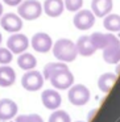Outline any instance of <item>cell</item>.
<instances>
[{"label": "cell", "instance_id": "obj_19", "mask_svg": "<svg viewBox=\"0 0 120 122\" xmlns=\"http://www.w3.org/2000/svg\"><path fill=\"white\" fill-rule=\"evenodd\" d=\"M111 34L112 33H100V32H96V33H92L90 36V40L92 42L94 47L96 50H103L106 47V45L108 43L109 38H111Z\"/></svg>", "mask_w": 120, "mask_h": 122}, {"label": "cell", "instance_id": "obj_30", "mask_svg": "<svg viewBox=\"0 0 120 122\" xmlns=\"http://www.w3.org/2000/svg\"><path fill=\"white\" fill-rule=\"evenodd\" d=\"M75 122H85V121H75Z\"/></svg>", "mask_w": 120, "mask_h": 122}, {"label": "cell", "instance_id": "obj_3", "mask_svg": "<svg viewBox=\"0 0 120 122\" xmlns=\"http://www.w3.org/2000/svg\"><path fill=\"white\" fill-rule=\"evenodd\" d=\"M17 7L19 16L27 21H33L42 13V4L38 0H23Z\"/></svg>", "mask_w": 120, "mask_h": 122}, {"label": "cell", "instance_id": "obj_8", "mask_svg": "<svg viewBox=\"0 0 120 122\" xmlns=\"http://www.w3.org/2000/svg\"><path fill=\"white\" fill-rule=\"evenodd\" d=\"M28 47H29V40L23 33H12V36L7 40V49H9L12 54H21Z\"/></svg>", "mask_w": 120, "mask_h": 122}, {"label": "cell", "instance_id": "obj_22", "mask_svg": "<svg viewBox=\"0 0 120 122\" xmlns=\"http://www.w3.org/2000/svg\"><path fill=\"white\" fill-rule=\"evenodd\" d=\"M63 5L70 12H78L83 7V0H63Z\"/></svg>", "mask_w": 120, "mask_h": 122}, {"label": "cell", "instance_id": "obj_7", "mask_svg": "<svg viewBox=\"0 0 120 122\" xmlns=\"http://www.w3.org/2000/svg\"><path fill=\"white\" fill-rule=\"evenodd\" d=\"M74 26L78 30H88L94 26L95 24V15L90 11V9H79L75 12V16L73 19Z\"/></svg>", "mask_w": 120, "mask_h": 122}, {"label": "cell", "instance_id": "obj_24", "mask_svg": "<svg viewBox=\"0 0 120 122\" xmlns=\"http://www.w3.org/2000/svg\"><path fill=\"white\" fill-rule=\"evenodd\" d=\"M15 122H44V119L38 114H23L17 116Z\"/></svg>", "mask_w": 120, "mask_h": 122}, {"label": "cell", "instance_id": "obj_29", "mask_svg": "<svg viewBox=\"0 0 120 122\" xmlns=\"http://www.w3.org/2000/svg\"><path fill=\"white\" fill-rule=\"evenodd\" d=\"M1 41H3V36H1V33H0V45H1Z\"/></svg>", "mask_w": 120, "mask_h": 122}, {"label": "cell", "instance_id": "obj_1", "mask_svg": "<svg viewBox=\"0 0 120 122\" xmlns=\"http://www.w3.org/2000/svg\"><path fill=\"white\" fill-rule=\"evenodd\" d=\"M44 79L50 80L51 85L58 91L69 89L74 84V75L69 70L66 63H48L44 67Z\"/></svg>", "mask_w": 120, "mask_h": 122}, {"label": "cell", "instance_id": "obj_27", "mask_svg": "<svg viewBox=\"0 0 120 122\" xmlns=\"http://www.w3.org/2000/svg\"><path fill=\"white\" fill-rule=\"evenodd\" d=\"M3 12H4V8H3V4L0 3V17H1V15H3Z\"/></svg>", "mask_w": 120, "mask_h": 122}, {"label": "cell", "instance_id": "obj_25", "mask_svg": "<svg viewBox=\"0 0 120 122\" xmlns=\"http://www.w3.org/2000/svg\"><path fill=\"white\" fill-rule=\"evenodd\" d=\"M3 1L9 7H16V5H19V4L21 3L23 0H3Z\"/></svg>", "mask_w": 120, "mask_h": 122}, {"label": "cell", "instance_id": "obj_9", "mask_svg": "<svg viewBox=\"0 0 120 122\" xmlns=\"http://www.w3.org/2000/svg\"><path fill=\"white\" fill-rule=\"evenodd\" d=\"M0 25L6 32L9 33H17L23 29V19L16 13L8 12L6 15H1L0 17Z\"/></svg>", "mask_w": 120, "mask_h": 122}, {"label": "cell", "instance_id": "obj_12", "mask_svg": "<svg viewBox=\"0 0 120 122\" xmlns=\"http://www.w3.org/2000/svg\"><path fill=\"white\" fill-rule=\"evenodd\" d=\"M41 101H42L44 106L50 110H56L59 108L62 102V97L59 95L58 91L56 89H45L41 95Z\"/></svg>", "mask_w": 120, "mask_h": 122}, {"label": "cell", "instance_id": "obj_17", "mask_svg": "<svg viewBox=\"0 0 120 122\" xmlns=\"http://www.w3.org/2000/svg\"><path fill=\"white\" fill-rule=\"evenodd\" d=\"M117 80V75L112 74V72H104L99 76L98 79V87L102 92L108 93L111 91V88L114 87V84L116 83Z\"/></svg>", "mask_w": 120, "mask_h": 122}, {"label": "cell", "instance_id": "obj_23", "mask_svg": "<svg viewBox=\"0 0 120 122\" xmlns=\"http://www.w3.org/2000/svg\"><path fill=\"white\" fill-rule=\"evenodd\" d=\"M13 59V54L11 53V50L7 47H0V64H9Z\"/></svg>", "mask_w": 120, "mask_h": 122}, {"label": "cell", "instance_id": "obj_28", "mask_svg": "<svg viewBox=\"0 0 120 122\" xmlns=\"http://www.w3.org/2000/svg\"><path fill=\"white\" fill-rule=\"evenodd\" d=\"M117 63H119V64H117V67H116V75L120 72V62H117Z\"/></svg>", "mask_w": 120, "mask_h": 122}, {"label": "cell", "instance_id": "obj_18", "mask_svg": "<svg viewBox=\"0 0 120 122\" xmlns=\"http://www.w3.org/2000/svg\"><path fill=\"white\" fill-rule=\"evenodd\" d=\"M17 64L21 70L29 71V70H34V67L37 66V59L30 53H21L17 58Z\"/></svg>", "mask_w": 120, "mask_h": 122}, {"label": "cell", "instance_id": "obj_21", "mask_svg": "<svg viewBox=\"0 0 120 122\" xmlns=\"http://www.w3.org/2000/svg\"><path fill=\"white\" fill-rule=\"evenodd\" d=\"M48 122H71V118H70V114L65 110H56L51 113V116L49 117Z\"/></svg>", "mask_w": 120, "mask_h": 122}, {"label": "cell", "instance_id": "obj_20", "mask_svg": "<svg viewBox=\"0 0 120 122\" xmlns=\"http://www.w3.org/2000/svg\"><path fill=\"white\" fill-rule=\"evenodd\" d=\"M103 26L108 32H120V15L108 13L104 16Z\"/></svg>", "mask_w": 120, "mask_h": 122}, {"label": "cell", "instance_id": "obj_2", "mask_svg": "<svg viewBox=\"0 0 120 122\" xmlns=\"http://www.w3.org/2000/svg\"><path fill=\"white\" fill-rule=\"evenodd\" d=\"M51 49H53V55L59 62H63V63L75 61L78 55L75 43L69 38H59L57 42L53 43Z\"/></svg>", "mask_w": 120, "mask_h": 122}, {"label": "cell", "instance_id": "obj_4", "mask_svg": "<svg viewBox=\"0 0 120 122\" xmlns=\"http://www.w3.org/2000/svg\"><path fill=\"white\" fill-rule=\"evenodd\" d=\"M91 93L90 89L86 87L85 84H73L69 88V93H67V98L69 101L75 106H83L90 101Z\"/></svg>", "mask_w": 120, "mask_h": 122}, {"label": "cell", "instance_id": "obj_14", "mask_svg": "<svg viewBox=\"0 0 120 122\" xmlns=\"http://www.w3.org/2000/svg\"><path fill=\"white\" fill-rule=\"evenodd\" d=\"M75 47H77V53L82 56H91L96 51L90 40V36H80L75 42Z\"/></svg>", "mask_w": 120, "mask_h": 122}, {"label": "cell", "instance_id": "obj_26", "mask_svg": "<svg viewBox=\"0 0 120 122\" xmlns=\"http://www.w3.org/2000/svg\"><path fill=\"white\" fill-rule=\"evenodd\" d=\"M96 112H98V109H92V110L91 112H88V114H87V121H91V119H92V117H94V114L96 113Z\"/></svg>", "mask_w": 120, "mask_h": 122}, {"label": "cell", "instance_id": "obj_13", "mask_svg": "<svg viewBox=\"0 0 120 122\" xmlns=\"http://www.w3.org/2000/svg\"><path fill=\"white\" fill-rule=\"evenodd\" d=\"M114 8L112 0H92L91 1V12L96 17H104L108 13H111Z\"/></svg>", "mask_w": 120, "mask_h": 122}, {"label": "cell", "instance_id": "obj_11", "mask_svg": "<svg viewBox=\"0 0 120 122\" xmlns=\"http://www.w3.org/2000/svg\"><path fill=\"white\" fill-rule=\"evenodd\" d=\"M19 112V106L11 98H1L0 100V119L1 121H9L15 118Z\"/></svg>", "mask_w": 120, "mask_h": 122}, {"label": "cell", "instance_id": "obj_5", "mask_svg": "<svg viewBox=\"0 0 120 122\" xmlns=\"http://www.w3.org/2000/svg\"><path fill=\"white\" fill-rule=\"evenodd\" d=\"M44 76L41 72L36 71V70H29L27 71L21 77V85L24 89L29 91V92H36V91L41 89L44 85Z\"/></svg>", "mask_w": 120, "mask_h": 122}, {"label": "cell", "instance_id": "obj_16", "mask_svg": "<svg viewBox=\"0 0 120 122\" xmlns=\"http://www.w3.org/2000/svg\"><path fill=\"white\" fill-rule=\"evenodd\" d=\"M16 81V72L8 64L0 66V87H11Z\"/></svg>", "mask_w": 120, "mask_h": 122}, {"label": "cell", "instance_id": "obj_15", "mask_svg": "<svg viewBox=\"0 0 120 122\" xmlns=\"http://www.w3.org/2000/svg\"><path fill=\"white\" fill-rule=\"evenodd\" d=\"M63 0H45L42 5V12L49 17H58L63 13Z\"/></svg>", "mask_w": 120, "mask_h": 122}, {"label": "cell", "instance_id": "obj_10", "mask_svg": "<svg viewBox=\"0 0 120 122\" xmlns=\"http://www.w3.org/2000/svg\"><path fill=\"white\" fill-rule=\"evenodd\" d=\"M29 43L32 45V47L34 51L45 54L51 49V46H53V40H51V37L48 33L38 32L32 37V40L29 41Z\"/></svg>", "mask_w": 120, "mask_h": 122}, {"label": "cell", "instance_id": "obj_6", "mask_svg": "<svg viewBox=\"0 0 120 122\" xmlns=\"http://www.w3.org/2000/svg\"><path fill=\"white\" fill-rule=\"evenodd\" d=\"M103 59L108 64H115L120 62V41L116 36L111 34L108 43L103 49Z\"/></svg>", "mask_w": 120, "mask_h": 122}]
</instances>
